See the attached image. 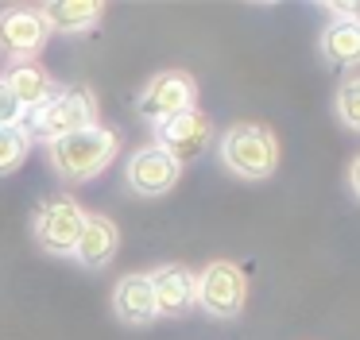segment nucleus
<instances>
[{"mask_svg":"<svg viewBox=\"0 0 360 340\" xmlns=\"http://www.w3.org/2000/svg\"><path fill=\"white\" fill-rule=\"evenodd\" d=\"M321 54L329 62H341V66H352L360 58V23L356 20H337L321 31Z\"/></svg>","mask_w":360,"mask_h":340,"instance_id":"obj_15","label":"nucleus"},{"mask_svg":"<svg viewBox=\"0 0 360 340\" xmlns=\"http://www.w3.org/2000/svg\"><path fill=\"white\" fill-rule=\"evenodd\" d=\"M51 31L43 23L39 8L12 4L0 12V54H8L16 62H35V54L47 46Z\"/></svg>","mask_w":360,"mask_h":340,"instance_id":"obj_8","label":"nucleus"},{"mask_svg":"<svg viewBox=\"0 0 360 340\" xmlns=\"http://www.w3.org/2000/svg\"><path fill=\"white\" fill-rule=\"evenodd\" d=\"M120 251V228L101 213H89L82 224V236L74 244V259L86 270H105L112 263V255Z\"/></svg>","mask_w":360,"mask_h":340,"instance_id":"obj_11","label":"nucleus"},{"mask_svg":"<svg viewBox=\"0 0 360 340\" xmlns=\"http://www.w3.org/2000/svg\"><path fill=\"white\" fill-rule=\"evenodd\" d=\"M39 15L47 23V31L78 35V31H89L101 20V4L97 0H51V4H39Z\"/></svg>","mask_w":360,"mask_h":340,"instance_id":"obj_14","label":"nucleus"},{"mask_svg":"<svg viewBox=\"0 0 360 340\" xmlns=\"http://www.w3.org/2000/svg\"><path fill=\"white\" fill-rule=\"evenodd\" d=\"M136 108H140V116L151 124L182 116V112H190V108H198V81L186 70H163V74H155L143 85Z\"/></svg>","mask_w":360,"mask_h":340,"instance_id":"obj_5","label":"nucleus"},{"mask_svg":"<svg viewBox=\"0 0 360 340\" xmlns=\"http://www.w3.org/2000/svg\"><path fill=\"white\" fill-rule=\"evenodd\" d=\"M151 298H155V317H182L194 306V270L182 263H163L148 275Z\"/></svg>","mask_w":360,"mask_h":340,"instance_id":"obj_10","label":"nucleus"},{"mask_svg":"<svg viewBox=\"0 0 360 340\" xmlns=\"http://www.w3.org/2000/svg\"><path fill=\"white\" fill-rule=\"evenodd\" d=\"M244 301H248V275H244L236 263L217 259L194 275V306H202L210 317L217 321H233L240 317Z\"/></svg>","mask_w":360,"mask_h":340,"instance_id":"obj_4","label":"nucleus"},{"mask_svg":"<svg viewBox=\"0 0 360 340\" xmlns=\"http://www.w3.org/2000/svg\"><path fill=\"white\" fill-rule=\"evenodd\" d=\"M151 128H155V147L171 155L179 166L202 159L213 143V120L202 108H190V112L171 116V120H163V124H151Z\"/></svg>","mask_w":360,"mask_h":340,"instance_id":"obj_7","label":"nucleus"},{"mask_svg":"<svg viewBox=\"0 0 360 340\" xmlns=\"http://www.w3.org/2000/svg\"><path fill=\"white\" fill-rule=\"evenodd\" d=\"M112 313L124 325L140 329V325L155 321V298H151V282L148 275H124L112 290Z\"/></svg>","mask_w":360,"mask_h":340,"instance_id":"obj_13","label":"nucleus"},{"mask_svg":"<svg viewBox=\"0 0 360 340\" xmlns=\"http://www.w3.org/2000/svg\"><path fill=\"white\" fill-rule=\"evenodd\" d=\"M120 151V136L112 128H101V124H89L82 131H70V136L47 143V162L63 182H89L97 178Z\"/></svg>","mask_w":360,"mask_h":340,"instance_id":"obj_1","label":"nucleus"},{"mask_svg":"<svg viewBox=\"0 0 360 340\" xmlns=\"http://www.w3.org/2000/svg\"><path fill=\"white\" fill-rule=\"evenodd\" d=\"M24 120V108H20V100L12 97V89L4 81H0V128H8V124H20Z\"/></svg>","mask_w":360,"mask_h":340,"instance_id":"obj_18","label":"nucleus"},{"mask_svg":"<svg viewBox=\"0 0 360 340\" xmlns=\"http://www.w3.org/2000/svg\"><path fill=\"white\" fill-rule=\"evenodd\" d=\"M27 151H32V139L20 124H8V128H0V174H12V170L24 166Z\"/></svg>","mask_w":360,"mask_h":340,"instance_id":"obj_16","label":"nucleus"},{"mask_svg":"<svg viewBox=\"0 0 360 340\" xmlns=\"http://www.w3.org/2000/svg\"><path fill=\"white\" fill-rule=\"evenodd\" d=\"M0 81L12 89V97L20 100V108H24V112L39 108L43 100H51L58 89H63V85H58L55 77H51L47 70L39 66V62H16V66L0 77Z\"/></svg>","mask_w":360,"mask_h":340,"instance_id":"obj_12","label":"nucleus"},{"mask_svg":"<svg viewBox=\"0 0 360 340\" xmlns=\"http://www.w3.org/2000/svg\"><path fill=\"white\" fill-rule=\"evenodd\" d=\"M337 112H341V120L349 131L360 128V77H356V70H349L341 89H337Z\"/></svg>","mask_w":360,"mask_h":340,"instance_id":"obj_17","label":"nucleus"},{"mask_svg":"<svg viewBox=\"0 0 360 340\" xmlns=\"http://www.w3.org/2000/svg\"><path fill=\"white\" fill-rule=\"evenodd\" d=\"M349 193H352V197H360V159L349 162Z\"/></svg>","mask_w":360,"mask_h":340,"instance_id":"obj_19","label":"nucleus"},{"mask_svg":"<svg viewBox=\"0 0 360 340\" xmlns=\"http://www.w3.org/2000/svg\"><path fill=\"white\" fill-rule=\"evenodd\" d=\"M86 209L78 205L74 197H55L35 213V224H32V236L35 244L43 247L47 255H74V244L82 236V224H86Z\"/></svg>","mask_w":360,"mask_h":340,"instance_id":"obj_6","label":"nucleus"},{"mask_svg":"<svg viewBox=\"0 0 360 340\" xmlns=\"http://www.w3.org/2000/svg\"><path fill=\"white\" fill-rule=\"evenodd\" d=\"M179 178H182V166L167 151H159L155 143L132 151L124 162V182L132 185L140 197H163V193L174 190Z\"/></svg>","mask_w":360,"mask_h":340,"instance_id":"obj_9","label":"nucleus"},{"mask_svg":"<svg viewBox=\"0 0 360 340\" xmlns=\"http://www.w3.org/2000/svg\"><path fill=\"white\" fill-rule=\"evenodd\" d=\"M217 155L225 162L229 174L244 178V182H267L279 166V139L271 128L259 124H236L221 136Z\"/></svg>","mask_w":360,"mask_h":340,"instance_id":"obj_2","label":"nucleus"},{"mask_svg":"<svg viewBox=\"0 0 360 340\" xmlns=\"http://www.w3.org/2000/svg\"><path fill=\"white\" fill-rule=\"evenodd\" d=\"M97 124V97L89 89H58L51 100H43L39 108L24 112L20 128L27 131V139H43V143H55V139L70 136Z\"/></svg>","mask_w":360,"mask_h":340,"instance_id":"obj_3","label":"nucleus"}]
</instances>
